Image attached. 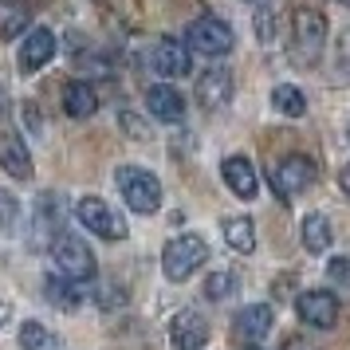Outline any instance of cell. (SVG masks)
I'll return each instance as SVG.
<instances>
[{
	"instance_id": "25",
	"label": "cell",
	"mask_w": 350,
	"mask_h": 350,
	"mask_svg": "<svg viewBox=\"0 0 350 350\" xmlns=\"http://www.w3.org/2000/svg\"><path fill=\"white\" fill-rule=\"evenodd\" d=\"M20 217V201L8 189H0V232H12Z\"/></svg>"
},
{
	"instance_id": "23",
	"label": "cell",
	"mask_w": 350,
	"mask_h": 350,
	"mask_svg": "<svg viewBox=\"0 0 350 350\" xmlns=\"http://www.w3.org/2000/svg\"><path fill=\"white\" fill-rule=\"evenodd\" d=\"M271 103H275V111L280 114H291V118H303L307 114V98H303V91L299 87H275L271 91Z\"/></svg>"
},
{
	"instance_id": "28",
	"label": "cell",
	"mask_w": 350,
	"mask_h": 350,
	"mask_svg": "<svg viewBox=\"0 0 350 350\" xmlns=\"http://www.w3.org/2000/svg\"><path fill=\"white\" fill-rule=\"evenodd\" d=\"M8 315H12V303H8V295H4V291H0V327L8 323Z\"/></svg>"
},
{
	"instance_id": "5",
	"label": "cell",
	"mask_w": 350,
	"mask_h": 350,
	"mask_svg": "<svg viewBox=\"0 0 350 350\" xmlns=\"http://www.w3.org/2000/svg\"><path fill=\"white\" fill-rule=\"evenodd\" d=\"M185 40H189L193 51H201V55H208V59H217V55H228V51H232V28H228L221 16H213V12H205V16L193 20L189 32H185Z\"/></svg>"
},
{
	"instance_id": "14",
	"label": "cell",
	"mask_w": 350,
	"mask_h": 350,
	"mask_svg": "<svg viewBox=\"0 0 350 350\" xmlns=\"http://www.w3.org/2000/svg\"><path fill=\"white\" fill-rule=\"evenodd\" d=\"M146 107H150V114L158 122H181L185 118V98L177 95L174 87H165V83H154L146 91Z\"/></svg>"
},
{
	"instance_id": "11",
	"label": "cell",
	"mask_w": 350,
	"mask_h": 350,
	"mask_svg": "<svg viewBox=\"0 0 350 350\" xmlns=\"http://www.w3.org/2000/svg\"><path fill=\"white\" fill-rule=\"evenodd\" d=\"M170 342H174V350H205V342H208L205 315L201 311H181L170 323Z\"/></svg>"
},
{
	"instance_id": "7",
	"label": "cell",
	"mask_w": 350,
	"mask_h": 350,
	"mask_svg": "<svg viewBox=\"0 0 350 350\" xmlns=\"http://www.w3.org/2000/svg\"><path fill=\"white\" fill-rule=\"evenodd\" d=\"M75 217H79L83 228H91V232L103 237V240H122V237H126V221H122V217L103 201V197H79Z\"/></svg>"
},
{
	"instance_id": "19",
	"label": "cell",
	"mask_w": 350,
	"mask_h": 350,
	"mask_svg": "<svg viewBox=\"0 0 350 350\" xmlns=\"http://www.w3.org/2000/svg\"><path fill=\"white\" fill-rule=\"evenodd\" d=\"M64 111L71 114V118H91V114L98 111V95H95V87L91 83H67L64 87Z\"/></svg>"
},
{
	"instance_id": "22",
	"label": "cell",
	"mask_w": 350,
	"mask_h": 350,
	"mask_svg": "<svg viewBox=\"0 0 350 350\" xmlns=\"http://www.w3.org/2000/svg\"><path fill=\"white\" fill-rule=\"evenodd\" d=\"M224 240L237 248V252H252L256 248V228L248 217H228L224 221Z\"/></svg>"
},
{
	"instance_id": "30",
	"label": "cell",
	"mask_w": 350,
	"mask_h": 350,
	"mask_svg": "<svg viewBox=\"0 0 350 350\" xmlns=\"http://www.w3.org/2000/svg\"><path fill=\"white\" fill-rule=\"evenodd\" d=\"M342 64H350V32L342 36Z\"/></svg>"
},
{
	"instance_id": "26",
	"label": "cell",
	"mask_w": 350,
	"mask_h": 350,
	"mask_svg": "<svg viewBox=\"0 0 350 350\" xmlns=\"http://www.w3.org/2000/svg\"><path fill=\"white\" fill-rule=\"evenodd\" d=\"M228 291H232V275L217 271V275H208L205 280V295L208 299H228Z\"/></svg>"
},
{
	"instance_id": "31",
	"label": "cell",
	"mask_w": 350,
	"mask_h": 350,
	"mask_svg": "<svg viewBox=\"0 0 350 350\" xmlns=\"http://www.w3.org/2000/svg\"><path fill=\"white\" fill-rule=\"evenodd\" d=\"M8 114V95H4V87H0V118Z\"/></svg>"
},
{
	"instance_id": "32",
	"label": "cell",
	"mask_w": 350,
	"mask_h": 350,
	"mask_svg": "<svg viewBox=\"0 0 350 350\" xmlns=\"http://www.w3.org/2000/svg\"><path fill=\"white\" fill-rule=\"evenodd\" d=\"M248 4H268V0H248Z\"/></svg>"
},
{
	"instance_id": "10",
	"label": "cell",
	"mask_w": 350,
	"mask_h": 350,
	"mask_svg": "<svg viewBox=\"0 0 350 350\" xmlns=\"http://www.w3.org/2000/svg\"><path fill=\"white\" fill-rule=\"evenodd\" d=\"M295 307H299V319L307 327L331 331L334 323H338V299H334L331 291H303Z\"/></svg>"
},
{
	"instance_id": "21",
	"label": "cell",
	"mask_w": 350,
	"mask_h": 350,
	"mask_svg": "<svg viewBox=\"0 0 350 350\" xmlns=\"http://www.w3.org/2000/svg\"><path fill=\"white\" fill-rule=\"evenodd\" d=\"M303 244H307V252H327L331 248V221L323 213H311L303 221Z\"/></svg>"
},
{
	"instance_id": "8",
	"label": "cell",
	"mask_w": 350,
	"mask_h": 350,
	"mask_svg": "<svg viewBox=\"0 0 350 350\" xmlns=\"http://www.w3.org/2000/svg\"><path fill=\"white\" fill-rule=\"evenodd\" d=\"M64 237V201L59 193H44L32 217V248H51Z\"/></svg>"
},
{
	"instance_id": "20",
	"label": "cell",
	"mask_w": 350,
	"mask_h": 350,
	"mask_svg": "<svg viewBox=\"0 0 350 350\" xmlns=\"http://www.w3.org/2000/svg\"><path fill=\"white\" fill-rule=\"evenodd\" d=\"M32 20V8L24 0H0V36L4 40H16Z\"/></svg>"
},
{
	"instance_id": "18",
	"label": "cell",
	"mask_w": 350,
	"mask_h": 350,
	"mask_svg": "<svg viewBox=\"0 0 350 350\" xmlns=\"http://www.w3.org/2000/svg\"><path fill=\"white\" fill-rule=\"evenodd\" d=\"M271 307L268 303H252V307H244L237 315V334L240 338H248V342H260L264 334L271 331Z\"/></svg>"
},
{
	"instance_id": "15",
	"label": "cell",
	"mask_w": 350,
	"mask_h": 350,
	"mask_svg": "<svg viewBox=\"0 0 350 350\" xmlns=\"http://www.w3.org/2000/svg\"><path fill=\"white\" fill-rule=\"evenodd\" d=\"M232 98V75L224 67H208L205 75L197 79V103H205L208 111H217Z\"/></svg>"
},
{
	"instance_id": "17",
	"label": "cell",
	"mask_w": 350,
	"mask_h": 350,
	"mask_svg": "<svg viewBox=\"0 0 350 350\" xmlns=\"http://www.w3.org/2000/svg\"><path fill=\"white\" fill-rule=\"evenodd\" d=\"M221 174H224V181H228V189L237 193V197H244V201H252L256 189H260V177H256L248 158H228L221 165Z\"/></svg>"
},
{
	"instance_id": "12",
	"label": "cell",
	"mask_w": 350,
	"mask_h": 350,
	"mask_svg": "<svg viewBox=\"0 0 350 350\" xmlns=\"http://www.w3.org/2000/svg\"><path fill=\"white\" fill-rule=\"evenodd\" d=\"M51 55H55V36H51V28H32V32L24 36V48H20V71L24 75H36Z\"/></svg>"
},
{
	"instance_id": "16",
	"label": "cell",
	"mask_w": 350,
	"mask_h": 350,
	"mask_svg": "<svg viewBox=\"0 0 350 350\" xmlns=\"http://www.w3.org/2000/svg\"><path fill=\"white\" fill-rule=\"evenodd\" d=\"M0 165L12 177H20V181L32 177V154H28L20 134H0Z\"/></svg>"
},
{
	"instance_id": "9",
	"label": "cell",
	"mask_w": 350,
	"mask_h": 350,
	"mask_svg": "<svg viewBox=\"0 0 350 350\" xmlns=\"http://www.w3.org/2000/svg\"><path fill=\"white\" fill-rule=\"evenodd\" d=\"M150 64L165 79H181V75H189V48L181 40H174V36H161L154 44V51H150Z\"/></svg>"
},
{
	"instance_id": "2",
	"label": "cell",
	"mask_w": 350,
	"mask_h": 350,
	"mask_svg": "<svg viewBox=\"0 0 350 350\" xmlns=\"http://www.w3.org/2000/svg\"><path fill=\"white\" fill-rule=\"evenodd\" d=\"M114 181H118V189H122V197H126V205L134 213L150 217V213L161 208V185L150 170H142V165H118Z\"/></svg>"
},
{
	"instance_id": "29",
	"label": "cell",
	"mask_w": 350,
	"mask_h": 350,
	"mask_svg": "<svg viewBox=\"0 0 350 350\" xmlns=\"http://www.w3.org/2000/svg\"><path fill=\"white\" fill-rule=\"evenodd\" d=\"M338 185H342V193L350 197V165H342V174H338Z\"/></svg>"
},
{
	"instance_id": "13",
	"label": "cell",
	"mask_w": 350,
	"mask_h": 350,
	"mask_svg": "<svg viewBox=\"0 0 350 350\" xmlns=\"http://www.w3.org/2000/svg\"><path fill=\"white\" fill-rule=\"evenodd\" d=\"M44 291H48V303H55L59 311H75L87 303V284L83 280H71L64 271H51L44 280Z\"/></svg>"
},
{
	"instance_id": "4",
	"label": "cell",
	"mask_w": 350,
	"mask_h": 350,
	"mask_svg": "<svg viewBox=\"0 0 350 350\" xmlns=\"http://www.w3.org/2000/svg\"><path fill=\"white\" fill-rule=\"evenodd\" d=\"M319 177V165L311 158H303V154H291V158H280L275 165H271V189H275V197H284V201H291V197H299L303 189H311Z\"/></svg>"
},
{
	"instance_id": "24",
	"label": "cell",
	"mask_w": 350,
	"mask_h": 350,
	"mask_svg": "<svg viewBox=\"0 0 350 350\" xmlns=\"http://www.w3.org/2000/svg\"><path fill=\"white\" fill-rule=\"evenodd\" d=\"M20 347L24 350H55V334H51L44 323L28 319V323L20 327Z\"/></svg>"
},
{
	"instance_id": "33",
	"label": "cell",
	"mask_w": 350,
	"mask_h": 350,
	"mask_svg": "<svg viewBox=\"0 0 350 350\" xmlns=\"http://www.w3.org/2000/svg\"><path fill=\"white\" fill-rule=\"evenodd\" d=\"M248 350H260V347H248Z\"/></svg>"
},
{
	"instance_id": "6",
	"label": "cell",
	"mask_w": 350,
	"mask_h": 350,
	"mask_svg": "<svg viewBox=\"0 0 350 350\" xmlns=\"http://www.w3.org/2000/svg\"><path fill=\"white\" fill-rule=\"evenodd\" d=\"M51 260H55V271H64L71 280H83L87 284L95 275V256H91V248L75 232H64V237L51 244Z\"/></svg>"
},
{
	"instance_id": "27",
	"label": "cell",
	"mask_w": 350,
	"mask_h": 350,
	"mask_svg": "<svg viewBox=\"0 0 350 350\" xmlns=\"http://www.w3.org/2000/svg\"><path fill=\"white\" fill-rule=\"evenodd\" d=\"M331 275L338 280V284H350V264H342V260H334V264H331Z\"/></svg>"
},
{
	"instance_id": "3",
	"label": "cell",
	"mask_w": 350,
	"mask_h": 350,
	"mask_svg": "<svg viewBox=\"0 0 350 350\" xmlns=\"http://www.w3.org/2000/svg\"><path fill=\"white\" fill-rule=\"evenodd\" d=\"M205 260H208V244L201 237L185 232V237H174L165 244V252H161V271H165L174 284H181V280H189Z\"/></svg>"
},
{
	"instance_id": "1",
	"label": "cell",
	"mask_w": 350,
	"mask_h": 350,
	"mask_svg": "<svg viewBox=\"0 0 350 350\" xmlns=\"http://www.w3.org/2000/svg\"><path fill=\"white\" fill-rule=\"evenodd\" d=\"M323 44H327V16L319 8H295L291 12V55L295 64L311 67L323 55Z\"/></svg>"
}]
</instances>
